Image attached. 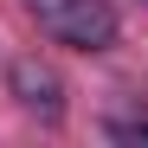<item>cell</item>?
<instances>
[{
	"label": "cell",
	"instance_id": "obj_1",
	"mask_svg": "<svg viewBox=\"0 0 148 148\" xmlns=\"http://www.w3.org/2000/svg\"><path fill=\"white\" fill-rule=\"evenodd\" d=\"M39 32L71 52H110L116 45V7L110 0H26Z\"/></svg>",
	"mask_w": 148,
	"mask_h": 148
},
{
	"label": "cell",
	"instance_id": "obj_3",
	"mask_svg": "<svg viewBox=\"0 0 148 148\" xmlns=\"http://www.w3.org/2000/svg\"><path fill=\"white\" fill-rule=\"evenodd\" d=\"M103 129H110V142H148V110H129V116H110Z\"/></svg>",
	"mask_w": 148,
	"mask_h": 148
},
{
	"label": "cell",
	"instance_id": "obj_2",
	"mask_svg": "<svg viewBox=\"0 0 148 148\" xmlns=\"http://www.w3.org/2000/svg\"><path fill=\"white\" fill-rule=\"evenodd\" d=\"M7 90L19 97V110L39 116V122H58V116H64V77H58L45 58H13V64H7Z\"/></svg>",
	"mask_w": 148,
	"mask_h": 148
}]
</instances>
